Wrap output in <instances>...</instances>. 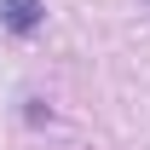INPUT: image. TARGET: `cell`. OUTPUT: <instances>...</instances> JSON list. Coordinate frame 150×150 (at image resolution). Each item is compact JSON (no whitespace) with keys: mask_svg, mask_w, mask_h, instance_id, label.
<instances>
[{"mask_svg":"<svg viewBox=\"0 0 150 150\" xmlns=\"http://www.w3.org/2000/svg\"><path fill=\"white\" fill-rule=\"evenodd\" d=\"M0 23L18 29V35H35L40 29V6L35 0H0Z\"/></svg>","mask_w":150,"mask_h":150,"instance_id":"1","label":"cell"}]
</instances>
